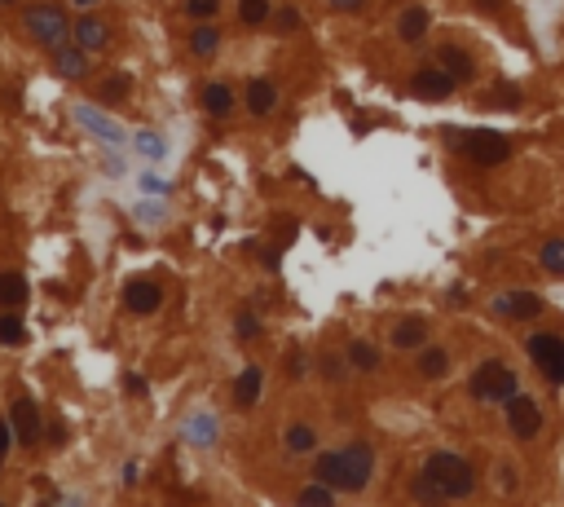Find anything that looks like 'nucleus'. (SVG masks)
Wrapping results in <instances>:
<instances>
[{"mask_svg": "<svg viewBox=\"0 0 564 507\" xmlns=\"http://www.w3.org/2000/svg\"><path fill=\"white\" fill-rule=\"evenodd\" d=\"M423 468H428V476L441 485L446 499H467V494L476 490V468H472L463 455H455V450H437V455H428Z\"/></svg>", "mask_w": 564, "mask_h": 507, "instance_id": "obj_1", "label": "nucleus"}, {"mask_svg": "<svg viewBox=\"0 0 564 507\" xmlns=\"http://www.w3.org/2000/svg\"><path fill=\"white\" fill-rule=\"evenodd\" d=\"M516 389H520V380H516V371L508 362H481L476 371H472V380H467V393L476 398V402H512Z\"/></svg>", "mask_w": 564, "mask_h": 507, "instance_id": "obj_2", "label": "nucleus"}, {"mask_svg": "<svg viewBox=\"0 0 564 507\" xmlns=\"http://www.w3.org/2000/svg\"><path fill=\"white\" fill-rule=\"evenodd\" d=\"M22 27H27V36L31 40H40V45H62L66 40V31H71V18H66V9L62 4H53V0H40V4H27L22 9Z\"/></svg>", "mask_w": 564, "mask_h": 507, "instance_id": "obj_3", "label": "nucleus"}, {"mask_svg": "<svg viewBox=\"0 0 564 507\" xmlns=\"http://www.w3.org/2000/svg\"><path fill=\"white\" fill-rule=\"evenodd\" d=\"M455 142H459L463 159H472L476 168H494V163H503L512 154V142L503 133H494V128H472V133H459Z\"/></svg>", "mask_w": 564, "mask_h": 507, "instance_id": "obj_4", "label": "nucleus"}, {"mask_svg": "<svg viewBox=\"0 0 564 507\" xmlns=\"http://www.w3.org/2000/svg\"><path fill=\"white\" fill-rule=\"evenodd\" d=\"M529 357H534V366L542 371L547 384H564V340L556 331L529 336Z\"/></svg>", "mask_w": 564, "mask_h": 507, "instance_id": "obj_5", "label": "nucleus"}, {"mask_svg": "<svg viewBox=\"0 0 564 507\" xmlns=\"http://www.w3.org/2000/svg\"><path fill=\"white\" fill-rule=\"evenodd\" d=\"M508 433H512L516 441H534L542 433V406L534 402V398H525V393H516L512 402H508Z\"/></svg>", "mask_w": 564, "mask_h": 507, "instance_id": "obj_6", "label": "nucleus"}, {"mask_svg": "<svg viewBox=\"0 0 564 507\" xmlns=\"http://www.w3.org/2000/svg\"><path fill=\"white\" fill-rule=\"evenodd\" d=\"M455 84H459V80H455L446 66H423V71L411 75V93L419 101H446L455 93Z\"/></svg>", "mask_w": 564, "mask_h": 507, "instance_id": "obj_7", "label": "nucleus"}, {"mask_svg": "<svg viewBox=\"0 0 564 507\" xmlns=\"http://www.w3.org/2000/svg\"><path fill=\"white\" fill-rule=\"evenodd\" d=\"M344 468H349V481H344V494H361L375 476V450L366 441H353L344 446Z\"/></svg>", "mask_w": 564, "mask_h": 507, "instance_id": "obj_8", "label": "nucleus"}, {"mask_svg": "<svg viewBox=\"0 0 564 507\" xmlns=\"http://www.w3.org/2000/svg\"><path fill=\"white\" fill-rule=\"evenodd\" d=\"M159 304H163V287H159L154 278H133V283H124V309H128V313L151 318V313H159Z\"/></svg>", "mask_w": 564, "mask_h": 507, "instance_id": "obj_9", "label": "nucleus"}, {"mask_svg": "<svg viewBox=\"0 0 564 507\" xmlns=\"http://www.w3.org/2000/svg\"><path fill=\"white\" fill-rule=\"evenodd\" d=\"M13 433H18V446H36L40 437H45V419H40V406L31 402V398H18L13 402Z\"/></svg>", "mask_w": 564, "mask_h": 507, "instance_id": "obj_10", "label": "nucleus"}, {"mask_svg": "<svg viewBox=\"0 0 564 507\" xmlns=\"http://www.w3.org/2000/svg\"><path fill=\"white\" fill-rule=\"evenodd\" d=\"M71 119H75L80 128H89V133L106 137L110 146H119V142H124V128H119L115 119H106L102 110H98V106H89V101H75V106H71Z\"/></svg>", "mask_w": 564, "mask_h": 507, "instance_id": "obj_11", "label": "nucleus"}, {"mask_svg": "<svg viewBox=\"0 0 564 507\" xmlns=\"http://www.w3.org/2000/svg\"><path fill=\"white\" fill-rule=\"evenodd\" d=\"M53 71L62 75V80H84L89 75V49H80V45H53Z\"/></svg>", "mask_w": 564, "mask_h": 507, "instance_id": "obj_12", "label": "nucleus"}, {"mask_svg": "<svg viewBox=\"0 0 564 507\" xmlns=\"http://www.w3.org/2000/svg\"><path fill=\"white\" fill-rule=\"evenodd\" d=\"M494 309H499L503 318H512V322H529V318L542 313V301H538L534 292H508V296L494 301Z\"/></svg>", "mask_w": 564, "mask_h": 507, "instance_id": "obj_13", "label": "nucleus"}, {"mask_svg": "<svg viewBox=\"0 0 564 507\" xmlns=\"http://www.w3.org/2000/svg\"><path fill=\"white\" fill-rule=\"evenodd\" d=\"M75 45L89 53H102L110 45V27H106L98 13H84V18H75Z\"/></svg>", "mask_w": 564, "mask_h": 507, "instance_id": "obj_14", "label": "nucleus"}, {"mask_svg": "<svg viewBox=\"0 0 564 507\" xmlns=\"http://www.w3.org/2000/svg\"><path fill=\"white\" fill-rule=\"evenodd\" d=\"M428 27H432V13H428L423 4H406V9H402V18H397V36H402L406 45L423 40V36H428Z\"/></svg>", "mask_w": 564, "mask_h": 507, "instance_id": "obj_15", "label": "nucleus"}, {"mask_svg": "<svg viewBox=\"0 0 564 507\" xmlns=\"http://www.w3.org/2000/svg\"><path fill=\"white\" fill-rule=\"evenodd\" d=\"M437 66H446L459 84H467L472 75H476V62H472V53L467 49H459V45H441L437 49Z\"/></svg>", "mask_w": 564, "mask_h": 507, "instance_id": "obj_16", "label": "nucleus"}, {"mask_svg": "<svg viewBox=\"0 0 564 507\" xmlns=\"http://www.w3.org/2000/svg\"><path fill=\"white\" fill-rule=\"evenodd\" d=\"M273 106H278V84H273L269 75L247 80V110H252V115H269Z\"/></svg>", "mask_w": 564, "mask_h": 507, "instance_id": "obj_17", "label": "nucleus"}, {"mask_svg": "<svg viewBox=\"0 0 564 507\" xmlns=\"http://www.w3.org/2000/svg\"><path fill=\"white\" fill-rule=\"evenodd\" d=\"M313 476H317V481H326V485H335V490H344V481H349L344 450H326V455H317V463H313Z\"/></svg>", "mask_w": 564, "mask_h": 507, "instance_id": "obj_18", "label": "nucleus"}, {"mask_svg": "<svg viewBox=\"0 0 564 507\" xmlns=\"http://www.w3.org/2000/svg\"><path fill=\"white\" fill-rule=\"evenodd\" d=\"M27 296H31L27 278H22V274H13V269H0V309H22Z\"/></svg>", "mask_w": 564, "mask_h": 507, "instance_id": "obj_19", "label": "nucleus"}, {"mask_svg": "<svg viewBox=\"0 0 564 507\" xmlns=\"http://www.w3.org/2000/svg\"><path fill=\"white\" fill-rule=\"evenodd\" d=\"M428 340V318H402L393 327V349H423Z\"/></svg>", "mask_w": 564, "mask_h": 507, "instance_id": "obj_20", "label": "nucleus"}, {"mask_svg": "<svg viewBox=\"0 0 564 507\" xmlns=\"http://www.w3.org/2000/svg\"><path fill=\"white\" fill-rule=\"evenodd\" d=\"M260 384H265V371H260V366H247V371L234 380V406H239V410L256 406L260 402Z\"/></svg>", "mask_w": 564, "mask_h": 507, "instance_id": "obj_21", "label": "nucleus"}, {"mask_svg": "<svg viewBox=\"0 0 564 507\" xmlns=\"http://www.w3.org/2000/svg\"><path fill=\"white\" fill-rule=\"evenodd\" d=\"M204 110L207 115H216V119L230 115V110H234V89H230L225 80H212V84L204 89Z\"/></svg>", "mask_w": 564, "mask_h": 507, "instance_id": "obj_22", "label": "nucleus"}, {"mask_svg": "<svg viewBox=\"0 0 564 507\" xmlns=\"http://www.w3.org/2000/svg\"><path fill=\"white\" fill-rule=\"evenodd\" d=\"M414 371H419L423 380H446V375H450V354H446V349H423L419 362H414Z\"/></svg>", "mask_w": 564, "mask_h": 507, "instance_id": "obj_23", "label": "nucleus"}, {"mask_svg": "<svg viewBox=\"0 0 564 507\" xmlns=\"http://www.w3.org/2000/svg\"><path fill=\"white\" fill-rule=\"evenodd\" d=\"M216 49H221V31H216V22H199V27L190 31V53H195V57H212Z\"/></svg>", "mask_w": 564, "mask_h": 507, "instance_id": "obj_24", "label": "nucleus"}, {"mask_svg": "<svg viewBox=\"0 0 564 507\" xmlns=\"http://www.w3.org/2000/svg\"><path fill=\"white\" fill-rule=\"evenodd\" d=\"M282 446H287L291 455H308V450H317V433H313L308 424H291V428L282 433Z\"/></svg>", "mask_w": 564, "mask_h": 507, "instance_id": "obj_25", "label": "nucleus"}, {"mask_svg": "<svg viewBox=\"0 0 564 507\" xmlns=\"http://www.w3.org/2000/svg\"><path fill=\"white\" fill-rule=\"evenodd\" d=\"M128 93H133L128 75H106L102 84H98V101L102 106H119V101H128Z\"/></svg>", "mask_w": 564, "mask_h": 507, "instance_id": "obj_26", "label": "nucleus"}, {"mask_svg": "<svg viewBox=\"0 0 564 507\" xmlns=\"http://www.w3.org/2000/svg\"><path fill=\"white\" fill-rule=\"evenodd\" d=\"M0 345L4 349H18V345H27V327H22V318L18 313H0Z\"/></svg>", "mask_w": 564, "mask_h": 507, "instance_id": "obj_27", "label": "nucleus"}, {"mask_svg": "<svg viewBox=\"0 0 564 507\" xmlns=\"http://www.w3.org/2000/svg\"><path fill=\"white\" fill-rule=\"evenodd\" d=\"M349 366L353 371H379V349L370 340H353L349 345Z\"/></svg>", "mask_w": 564, "mask_h": 507, "instance_id": "obj_28", "label": "nucleus"}, {"mask_svg": "<svg viewBox=\"0 0 564 507\" xmlns=\"http://www.w3.org/2000/svg\"><path fill=\"white\" fill-rule=\"evenodd\" d=\"M335 494H340L335 485H326V481H317V476H313V485H305L296 499H300L305 507H331V503H335Z\"/></svg>", "mask_w": 564, "mask_h": 507, "instance_id": "obj_29", "label": "nucleus"}, {"mask_svg": "<svg viewBox=\"0 0 564 507\" xmlns=\"http://www.w3.org/2000/svg\"><path fill=\"white\" fill-rule=\"evenodd\" d=\"M411 494L419 499V503H441V499H446V494H441V485H437V481L428 476V468H423V472H414Z\"/></svg>", "mask_w": 564, "mask_h": 507, "instance_id": "obj_30", "label": "nucleus"}, {"mask_svg": "<svg viewBox=\"0 0 564 507\" xmlns=\"http://www.w3.org/2000/svg\"><path fill=\"white\" fill-rule=\"evenodd\" d=\"M137 151L159 163V159H168V142H163V133H154V128H142V133H137Z\"/></svg>", "mask_w": 564, "mask_h": 507, "instance_id": "obj_31", "label": "nucleus"}, {"mask_svg": "<svg viewBox=\"0 0 564 507\" xmlns=\"http://www.w3.org/2000/svg\"><path fill=\"white\" fill-rule=\"evenodd\" d=\"M538 265H542L547 274H564V239H547L542 252H538Z\"/></svg>", "mask_w": 564, "mask_h": 507, "instance_id": "obj_32", "label": "nucleus"}, {"mask_svg": "<svg viewBox=\"0 0 564 507\" xmlns=\"http://www.w3.org/2000/svg\"><path fill=\"white\" fill-rule=\"evenodd\" d=\"M181 13H186L190 22H216L221 0H186V4H181Z\"/></svg>", "mask_w": 564, "mask_h": 507, "instance_id": "obj_33", "label": "nucleus"}, {"mask_svg": "<svg viewBox=\"0 0 564 507\" xmlns=\"http://www.w3.org/2000/svg\"><path fill=\"white\" fill-rule=\"evenodd\" d=\"M269 13H273L269 0H239V22H243V27H260Z\"/></svg>", "mask_w": 564, "mask_h": 507, "instance_id": "obj_34", "label": "nucleus"}, {"mask_svg": "<svg viewBox=\"0 0 564 507\" xmlns=\"http://www.w3.org/2000/svg\"><path fill=\"white\" fill-rule=\"evenodd\" d=\"M234 336L239 340H256L260 336V318L252 309H239V318H234Z\"/></svg>", "mask_w": 564, "mask_h": 507, "instance_id": "obj_35", "label": "nucleus"}, {"mask_svg": "<svg viewBox=\"0 0 564 507\" xmlns=\"http://www.w3.org/2000/svg\"><path fill=\"white\" fill-rule=\"evenodd\" d=\"M322 375H326L331 384H340V380L349 375V354H344V357H340V354H326V357H322Z\"/></svg>", "mask_w": 564, "mask_h": 507, "instance_id": "obj_36", "label": "nucleus"}, {"mask_svg": "<svg viewBox=\"0 0 564 507\" xmlns=\"http://www.w3.org/2000/svg\"><path fill=\"white\" fill-rule=\"evenodd\" d=\"M190 433H195V441H199V446L216 441V419H204V415H199V419H190Z\"/></svg>", "mask_w": 564, "mask_h": 507, "instance_id": "obj_37", "label": "nucleus"}, {"mask_svg": "<svg viewBox=\"0 0 564 507\" xmlns=\"http://www.w3.org/2000/svg\"><path fill=\"white\" fill-rule=\"evenodd\" d=\"M516 101H520V89H516V84H508V80H503V84L490 93V106H516Z\"/></svg>", "mask_w": 564, "mask_h": 507, "instance_id": "obj_38", "label": "nucleus"}, {"mask_svg": "<svg viewBox=\"0 0 564 507\" xmlns=\"http://www.w3.org/2000/svg\"><path fill=\"white\" fill-rule=\"evenodd\" d=\"M273 22H278V31H282V36H291V31L300 27V13L287 4V9H278V18H273Z\"/></svg>", "mask_w": 564, "mask_h": 507, "instance_id": "obj_39", "label": "nucleus"}, {"mask_svg": "<svg viewBox=\"0 0 564 507\" xmlns=\"http://www.w3.org/2000/svg\"><path fill=\"white\" fill-rule=\"evenodd\" d=\"M18 446V433H13V419H0V459Z\"/></svg>", "mask_w": 564, "mask_h": 507, "instance_id": "obj_40", "label": "nucleus"}, {"mask_svg": "<svg viewBox=\"0 0 564 507\" xmlns=\"http://www.w3.org/2000/svg\"><path fill=\"white\" fill-rule=\"evenodd\" d=\"M142 195L163 199V195H168V181H163V177H154V172H146V177H142Z\"/></svg>", "mask_w": 564, "mask_h": 507, "instance_id": "obj_41", "label": "nucleus"}, {"mask_svg": "<svg viewBox=\"0 0 564 507\" xmlns=\"http://www.w3.org/2000/svg\"><path fill=\"white\" fill-rule=\"evenodd\" d=\"M133 216H137V221H163V207H159V203H137Z\"/></svg>", "mask_w": 564, "mask_h": 507, "instance_id": "obj_42", "label": "nucleus"}, {"mask_svg": "<svg viewBox=\"0 0 564 507\" xmlns=\"http://www.w3.org/2000/svg\"><path fill=\"white\" fill-rule=\"evenodd\" d=\"M146 389H151V384H146L142 375H124V393H128V398H146Z\"/></svg>", "mask_w": 564, "mask_h": 507, "instance_id": "obj_43", "label": "nucleus"}, {"mask_svg": "<svg viewBox=\"0 0 564 507\" xmlns=\"http://www.w3.org/2000/svg\"><path fill=\"white\" fill-rule=\"evenodd\" d=\"M326 4H331L335 13H361V9H366V0H326Z\"/></svg>", "mask_w": 564, "mask_h": 507, "instance_id": "obj_44", "label": "nucleus"}, {"mask_svg": "<svg viewBox=\"0 0 564 507\" xmlns=\"http://www.w3.org/2000/svg\"><path fill=\"white\" fill-rule=\"evenodd\" d=\"M287 371H291V380H300V375H305V371H308L305 354H291V366H287Z\"/></svg>", "mask_w": 564, "mask_h": 507, "instance_id": "obj_45", "label": "nucleus"}, {"mask_svg": "<svg viewBox=\"0 0 564 507\" xmlns=\"http://www.w3.org/2000/svg\"><path fill=\"white\" fill-rule=\"evenodd\" d=\"M66 441V428H62V419H53L49 424V446H62Z\"/></svg>", "mask_w": 564, "mask_h": 507, "instance_id": "obj_46", "label": "nucleus"}, {"mask_svg": "<svg viewBox=\"0 0 564 507\" xmlns=\"http://www.w3.org/2000/svg\"><path fill=\"white\" fill-rule=\"evenodd\" d=\"M260 265H265V269H278V265H282V256H278V248H265V256H260Z\"/></svg>", "mask_w": 564, "mask_h": 507, "instance_id": "obj_47", "label": "nucleus"}, {"mask_svg": "<svg viewBox=\"0 0 564 507\" xmlns=\"http://www.w3.org/2000/svg\"><path fill=\"white\" fill-rule=\"evenodd\" d=\"M499 472H503V476H499L503 490H516V485H520V481H516V468H499Z\"/></svg>", "mask_w": 564, "mask_h": 507, "instance_id": "obj_48", "label": "nucleus"}, {"mask_svg": "<svg viewBox=\"0 0 564 507\" xmlns=\"http://www.w3.org/2000/svg\"><path fill=\"white\" fill-rule=\"evenodd\" d=\"M137 472H142V468H137V463H128V468H124V485H137Z\"/></svg>", "mask_w": 564, "mask_h": 507, "instance_id": "obj_49", "label": "nucleus"}, {"mask_svg": "<svg viewBox=\"0 0 564 507\" xmlns=\"http://www.w3.org/2000/svg\"><path fill=\"white\" fill-rule=\"evenodd\" d=\"M75 4H98V0H75Z\"/></svg>", "mask_w": 564, "mask_h": 507, "instance_id": "obj_50", "label": "nucleus"}, {"mask_svg": "<svg viewBox=\"0 0 564 507\" xmlns=\"http://www.w3.org/2000/svg\"><path fill=\"white\" fill-rule=\"evenodd\" d=\"M0 4H13V0H0Z\"/></svg>", "mask_w": 564, "mask_h": 507, "instance_id": "obj_51", "label": "nucleus"}, {"mask_svg": "<svg viewBox=\"0 0 564 507\" xmlns=\"http://www.w3.org/2000/svg\"><path fill=\"white\" fill-rule=\"evenodd\" d=\"M0 463H4V459H0Z\"/></svg>", "mask_w": 564, "mask_h": 507, "instance_id": "obj_52", "label": "nucleus"}]
</instances>
